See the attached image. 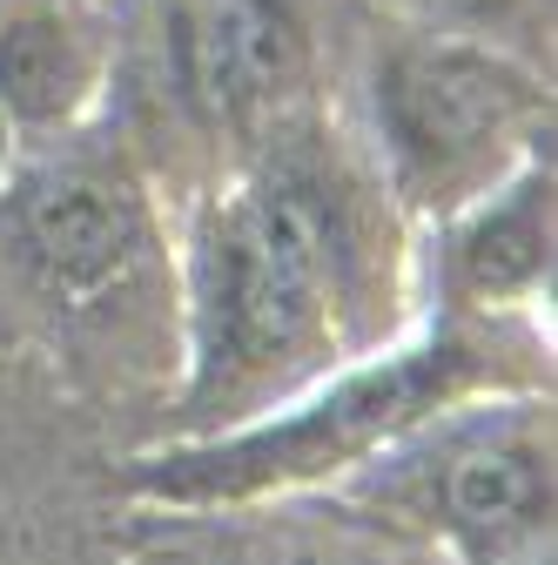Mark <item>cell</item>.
I'll list each match as a JSON object with an SVG mask.
<instances>
[{"label": "cell", "instance_id": "cell-1", "mask_svg": "<svg viewBox=\"0 0 558 565\" xmlns=\"http://www.w3.org/2000/svg\"><path fill=\"white\" fill-rule=\"evenodd\" d=\"M323 269H330V216L323 195L276 175L249 202H236L216 249H208V276H216V310L223 337L243 358H276L290 350L323 303Z\"/></svg>", "mask_w": 558, "mask_h": 565}, {"label": "cell", "instance_id": "cell-2", "mask_svg": "<svg viewBox=\"0 0 558 565\" xmlns=\"http://www.w3.org/2000/svg\"><path fill=\"white\" fill-rule=\"evenodd\" d=\"M425 384H431L425 364L364 377L351 391H336L330 404H316V417H303V424H283V431H269V438H249V445H229L216 458H189V465L162 471V491H243V484L316 471V465H330L343 451H364L397 417H410V404L425 397Z\"/></svg>", "mask_w": 558, "mask_h": 565}, {"label": "cell", "instance_id": "cell-3", "mask_svg": "<svg viewBox=\"0 0 558 565\" xmlns=\"http://www.w3.org/2000/svg\"><path fill=\"white\" fill-rule=\"evenodd\" d=\"M518 108V82L477 54H417L390 75V121L410 156L458 162Z\"/></svg>", "mask_w": 558, "mask_h": 565}, {"label": "cell", "instance_id": "cell-4", "mask_svg": "<svg viewBox=\"0 0 558 565\" xmlns=\"http://www.w3.org/2000/svg\"><path fill=\"white\" fill-rule=\"evenodd\" d=\"M189 88L216 121L256 115L297 67V41L269 0H202L189 14Z\"/></svg>", "mask_w": 558, "mask_h": 565}, {"label": "cell", "instance_id": "cell-5", "mask_svg": "<svg viewBox=\"0 0 558 565\" xmlns=\"http://www.w3.org/2000/svg\"><path fill=\"white\" fill-rule=\"evenodd\" d=\"M28 236H34L41 263L61 282L88 290V282L121 269V256L135 243V216H128V202L115 189H101V182H54L28 209Z\"/></svg>", "mask_w": 558, "mask_h": 565}, {"label": "cell", "instance_id": "cell-6", "mask_svg": "<svg viewBox=\"0 0 558 565\" xmlns=\"http://www.w3.org/2000/svg\"><path fill=\"white\" fill-rule=\"evenodd\" d=\"M545 499H551V484L538 471L532 451H471L458 458L451 471V512L477 532V539H518L545 519Z\"/></svg>", "mask_w": 558, "mask_h": 565}, {"label": "cell", "instance_id": "cell-7", "mask_svg": "<svg viewBox=\"0 0 558 565\" xmlns=\"http://www.w3.org/2000/svg\"><path fill=\"white\" fill-rule=\"evenodd\" d=\"M82 82H88V61L61 21H21L0 34V102L14 115L47 121L82 95Z\"/></svg>", "mask_w": 558, "mask_h": 565}, {"label": "cell", "instance_id": "cell-8", "mask_svg": "<svg viewBox=\"0 0 558 565\" xmlns=\"http://www.w3.org/2000/svg\"><path fill=\"white\" fill-rule=\"evenodd\" d=\"M538 269H545V209L525 189L512 209L484 216L464 236V276H471V290H484V297H512V290H525Z\"/></svg>", "mask_w": 558, "mask_h": 565}, {"label": "cell", "instance_id": "cell-9", "mask_svg": "<svg viewBox=\"0 0 558 565\" xmlns=\"http://www.w3.org/2000/svg\"><path fill=\"white\" fill-rule=\"evenodd\" d=\"M444 8H451V14H471V21H484V14H498L505 0H444Z\"/></svg>", "mask_w": 558, "mask_h": 565}]
</instances>
